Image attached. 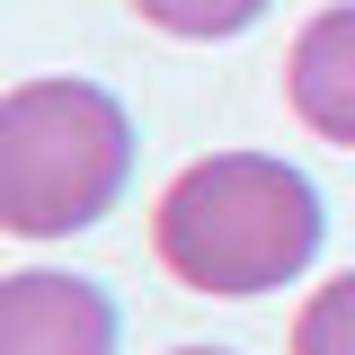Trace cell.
Returning <instances> with one entry per match:
<instances>
[{"mask_svg": "<svg viewBox=\"0 0 355 355\" xmlns=\"http://www.w3.org/2000/svg\"><path fill=\"white\" fill-rule=\"evenodd\" d=\"M320 187L275 151H214V160H187L151 214V249L187 293H214V302H249L293 284L320 258Z\"/></svg>", "mask_w": 355, "mask_h": 355, "instance_id": "6da1fadb", "label": "cell"}, {"mask_svg": "<svg viewBox=\"0 0 355 355\" xmlns=\"http://www.w3.org/2000/svg\"><path fill=\"white\" fill-rule=\"evenodd\" d=\"M133 178V116L98 80H18L0 98V222L18 240H71L116 214Z\"/></svg>", "mask_w": 355, "mask_h": 355, "instance_id": "7a4b0ae2", "label": "cell"}, {"mask_svg": "<svg viewBox=\"0 0 355 355\" xmlns=\"http://www.w3.org/2000/svg\"><path fill=\"white\" fill-rule=\"evenodd\" d=\"M0 355H116V302L89 275L27 266L0 284Z\"/></svg>", "mask_w": 355, "mask_h": 355, "instance_id": "3957f363", "label": "cell"}, {"mask_svg": "<svg viewBox=\"0 0 355 355\" xmlns=\"http://www.w3.org/2000/svg\"><path fill=\"white\" fill-rule=\"evenodd\" d=\"M284 107L320 142L355 151V0L347 9H320L293 36V53H284Z\"/></svg>", "mask_w": 355, "mask_h": 355, "instance_id": "277c9868", "label": "cell"}, {"mask_svg": "<svg viewBox=\"0 0 355 355\" xmlns=\"http://www.w3.org/2000/svg\"><path fill=\"white\" fill-rule=\"evenodd\" d=\"M133 18H151L160 36H187V44H222V36H249L266 0H133Z\"/></svg>", "mask_w": 355, "mask_h": 355, "instance_id": "5b68a950", "label": "cell"}, {"mask_svg": "<svg viewBox=\"0 0 355 355\" xmlns=\"http://www.w3.org/2000/svg\"><path fill=\"white\" fill-rule=\"evenodd\" d=\"M293 355H355V266L302 302V320H293Z\"/></svg>", "mask_w": 355, "mask_h": 355, "instance_id": "8992f818", "label": "cell"}, {"mask_svg": "<svg viewBox=\"0 0 355 355\" xmlns=\"http://www.w3.org/2000/svg\"><path fill=\"white\" fill-rule=\"evenodd\" d=\"M169 355H222V347H169Z\"/></svg>", "mask_w": 355, "mask_h": 355, "instance_id": "52a82bcc", "label": "cell"}]
</instances>
